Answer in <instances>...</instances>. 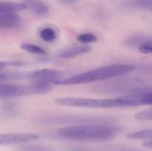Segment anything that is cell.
<instances>
[{"label": "cell", "instance_id": "1", "mask_svg": "<svg viewBox=\"0 0 152 151\" xmlns=\"http://www.w3.org/2000/svg\"><path fill=\"white\" fill-rule=\"evenodd\" d=\"M120 130L114 124H86L64 127L58 130L56 135L67 140L105 142L114 139Z\"/></svg>", "mask_w": 152, "mask_h": 151}, {"label": "cell", "instance_id": "2", "mask_svg": "<svg viewBox=\"0 0 152 151\" xmlns=\"http://www.w3.org/2000/svg\"><path fill=\"white\" fill-rule=\"evenodd\" d=\"M137 69L134 65L114 64L100 67L66 78H61L55 82L58 85H75L100 81L127 75Z\"/></svg>", "mask_w": 152, "mask_h": 151}, {"label": "cell", "instance_id": "3", "mask_svg": "<svg viewBox=\"0 0 152 151\" xmlns=\"http://www.w3.org/2000/svg\"><path fill=\"white\" fill-rule=\"evenodd\" d=\"M59 106L82 108H117L140 105L138 101L131 95H125L116 99H95L80 97H62L55 99Z\"/></svg>", "mask_w": 152, "mask_h": 151}, {"label": "cell", "instance_id": "4", "mask_svg": "<svg viewBox=\"0 0 152 151\" xmlns=\"http://www.w3.org/2000/svg\"><path fill=\"white\" fill-rule=\"evenodd\" d=\"M53 89L52 84L40 82H33L27 85L0 83V99H10L20 96L34 94H44Z\"/></svg>", "mask_w": 152, "mask_h": 151}, {"label": "cell", "instance_id": "5", "mask_svg": "<svg viewBox=\"0 0 152 151\" xmlns=\"http://www.w3.org/2000/svg\"><path fill=\"white\" fill-rule=\"evenodd\" d=\"M42 124H114L116 122L114 118L109 117L98 116H84V115H58L44 116L38 120Z\"/></svg>", "mask_w": 152, "mask_h": 151}, {"label": "cell", "instance_id": "6", "mask_svg": "<svg viewBox=\"0 0 152 151\" xmlns=\"http://www.w3.org/2000/svg\"><path fill=\"white\" fill-rule=\"evenodd\" d=\"M62 73L59 70L53 69H41L28 73V79L33 82L55 83L62 78Z\"/></svg>", "mask_w": 152, "mask_h": 151}, {"label": "cell", "instance_id": "7", "mask_svg": "<svg viewBox=\"0 0 152 151\" xmlns=\"http://www.w3.org/2000/svg\"><path fill=\"white\" fill-rule=\"evenodd\" d=\"M38 135L31 133H0V145L16 144L37 140Z\"/></svg>", "mask_w": 152, "mask_h": 151}, {"label": "cell", "instance_id": "8", "mask_svg": "<svg viewBox=\"0 0 152 151\" xmlns=\"http://www.w3.org/2000/svg\"><path fill=\"white\" fill-rule=\"evenodd\" d=\"M21 24V17L16 12L0 13V29H14Z\"/></svg>", "mask_w": 152, "mask_h": 151}, {"label": "cell", "instance_id": "9", "mask_svg": "<svg viewBox=\"0 0 152 151\" xmlns=\"http://www.w3.org/2000/svg\"><path fill=\"white\" fill-rule=\"evenodd\" d=\"M23 3L33 13L37 16H46L49 12V7L42 0H23Z\"/></svg>", "mask_w": 152, "mask_h": 151}, {"label": "cell", "instance_id": "10", "mask_svg": "<svg viewBox=\"0 0 152 151\" xmlns=\"http://www.w3.org/2000/svg\"><path fill=\"white\" fill-rule=\"evenodd\" d=\"M91 50V48L90 46L85 45V44L84 45L74 46V47H70V48H68L61 52L58 55V57L60 58V59H73V58L80 56V55L89 53Z\"/></svg>", "mask_w": 152, "mask_h": 151}, {"label": "cell", "instance_id": "11", "mask_svg": "<svg viewBox=\"0 0 152 151\" xmlns=\"http://www.w3.org/2000/svg\"><path fill=\"white\" fill-rule=\"evenodd\" d=\"M28 73L19 72V71H0V83L14 80L28 78Z\"/></svg>", "mask_w": 152, "mask_h": 151}, {"label": "cell", "instance_id": "12", "mask_svg": "<svg viewBox=\"0 0 152 151\" xmlns=\"http://www.w3.org/2000/svg\"><path fill=\"white\" fill-rule=\"evenodd\" d=\"M27 9L23 2H10L0 1V13L1 12H18Z\"/></svg>", "mask_w": 152, "mask_h": 151}, {"label": "cell", "instance_id": "13", "mask_svg": "<svg viewBox=\"0 0 152 151\" xmlns=\"http://www.w3.org/2000/svg\"><path fill=\"white\" fill-rule=\"evenodd\" d=\"M138 101L140 105H152V89L145 88L135 95H131Z\"/></svg>", "mask_w": 152, "mask_h": 151}, {"label": "cell", "instance_id": "14", "mask_svg": "<svg viewBox=\"0 0 152 151\" xmlns=\"http://www.w3.org/2000/svg\"><path fill=\"white\" fill-rule=\"evenodd\" d=\"M40 38L46 42H52L56 38V30L53 28H50V27H45L43 28L39 32Z\"/></svg>", "mask_w": 152, "mask_h": 151}, {"label": "cell", "instance_id": "15", "mask_svg": "<svg viewBox=\"0 0 152 151\" xmlns=\"http://www.w3.org/2000/svg\"><path fill=\"white\" fill-rule=\"evenodd\" d=\"M127 137L130 139H150V140H152V129H146V130L132 132L127 135Z\"/></svg>", "mask_w": 152, "mask_h": 151}, {"label": "cell", "instance_id": "16", "mask_svg": "<svg viewBox=\"0 0 152 151\" xmlns=\"http://www.w3.org/2000/svg\"><path fill=\"white\" fill-rule=\"evenodd\" d=\"M21 49L25 51L28 52V53H33V54H37V55H45L46 51L42 48V47H39L38 45L33 44H29V43H24L21 45Z\"/></svg>", "mask_w": 152, "mask_h": 151}, {"label": "cell", "instance_id": "17", "mask_svg": "<svg viewBox=\"0 0 152 151\" xmlns=\"http://www.w3.org/2000/svg\"><path fill=\"white\" fill-rule=\"evenodd\" d=\"M77 40L83 44H91L97 41V37L92 33H83L77 36Z\"/></svg>", "mask_w": 152, "mask_h": 151}, {"label": "cell", "instance_id": "18", "mask_svg": "<svg viewBox=\"0 0 152 151\" xmlns=\"http://www.w3.org/2000/svg\"><path fill=\"white\" fill-rule=\"evenodd\" d=\"M139 51L145 54L152 53V38L146 37L137 47Z\"/></svg>", "mask_w": 152, "mask_h": 151}, {"label": "cell", "instance_id": "19", "mask_svg": "<svg viewBox=\"0 0 152 151\" xmlns=\"http://www.w3.org/2000/svg\"><path fill=\"white\" fill-rule=\"evenodd\" d=\"M20 151H56L53 148L42 145H26L19 148Z\"/></svg>", "mask_w": 152, "mask_h": 151}, {"label": "cell", "instance_id": "20", "mask_svg": "<svg viewBox=\"0 0 152 151\" xmlns=\"http://www.w3.org/2000/svg\"><path fill=\"white\" fill-rule=\"evenodd\" d=\"M16 111H17V107H16V105L12 103L6 104V105L1 106V108H0V112L3 115H9V116L14 115L16 113Z\"/></svg>", "mask_w": 152, "mask_h": 151}, {"label": "cell", "instance_id": "21", "mask_svg": "<svg viewBox=\"0 0 152 151\" xmlns=\"http://www.w3.org/2000/svg\"><path fill=\"white\" fill-rule=\"evenodd\" d=\"M134 118L139 121H152V107L137 113Z\"/></svg>", "mask_w": 152, "mask_h": 151}, {"label": "cell", "instance_id": "22", "mask_svg": "<svg viewBox=\"0 0 152 151\" xmlns=\"http://www.w3.org/2000/svg\"><path fill=\"white\" fill-rule=\"evenodd\" d=\"M104 151H142L139 150L133 149V148L126 147L122 146H108L104 147Z\"/></svg>", "mask_w": 152, "mask_h": 151}, {"label": "cell", "instance_id": "23", "mask_svg": "<svg viewBox=\"0 0 152 151\" xmlns=\"http://www.w3.org/2000/svg\"><path fill=\"white\" fill-rule=\"evenodd\" d=\"M23 64H21L18 62H2L0 61V71L4 70L7 66L10 65H13V66H19V65H22Z\"/></svg>", "mask_w": 152, "mask_h": 151}, {"label": "cell", "instance_id": "24", "mask_svg": "<svg viewBox=\"0 0 152 151\" xmlns=\"http://www.w3.org/2000/svg\"><path fill=\"white\" fill-rule=\"evenodd\" d=\"M67 151H94L91 149L86 147H71L67 150Z\"/></svg>", "mask_w": 152, "mask_h": 151}, {"label": "cell", "instance_id": "25", "mask_svg": "<svg viewBox=\"0 0 152 151\" xmlns=\"http://www.w3.org/2000/svg\"><path fill=\"white\" fill-rule=\"evenodd\" d=\"M59 2L65 4H75L78 2L79 0H58Z\"/></svg>", "mask_w": 152, "mask_h": 151}, {"label": "cell", "instance_id": "26", "mask_svg": "<svg viewBox=\"0 0 152 151\" xmlns=\"http://www.w3.org/2000/svg\"><path fill=\"white\" fill-rule=\"evenodd\" d=\"M143 146L148 148H152V140L147 141L143 143Z\"/></svg>", "mask_w": 152, "mask_h": 151}, {"label": "cell", "instance_id": "27", "mask_svg": "<svg viewBox=\"0 0 152 151\" xmlns=\"http://www.w3.org/2000/svg\"><path fill=\"white\" fill-rule=\"evenodd\" d=\"M147 70H149V71H151V72H152V65L147 67Z\"/></svg>", "mask_w": 152, "mask_h": 151}]
</instances>
